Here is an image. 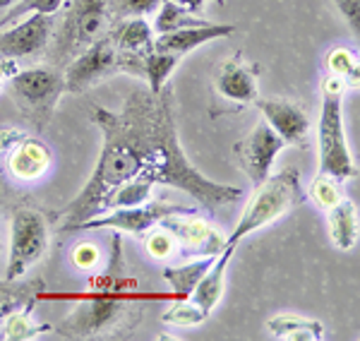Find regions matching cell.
Segmentation results:
<instances>
[{
  "mask_svg": "<svg viewBox=\"0 0 360 341\" xmlns=\"http://www.w3.org/2000/svg\"><path fill=\"white\" fill-rule=\"evenodd\" d=\"M217 255H205V257H195L185 264H168L161 269V276L168 286L176 291V296L188 298L193 293V288L197 286V281L207 274V269L214 264Z\"/></svg>",
  "mask_w": 360,
  "mask_h": 341,
  "instance_id": "23",
  "label": "cell"
},
{
  "mask_svg": "<svg viewBox=\"0 0 360 341\" xmlns=\"http://www.w3.org/2000/svg\"><path fill=\"white\" fill-rule=\"evenodd\" d=\"M197 212L185 214H171L161 219L159 226L166 229L176 238L180 255L185 257H205V255H219L226 247V238L221 231L214 229L205 219L195 217Z\"/></svg>",
  "mask_w": 360,
  "mask_h": 341,
  "instance_id": "11",
  "label": "cell"
},
{
  "mask_svg": "<svg viewBox=\"0 0 360 341\" xmlns=\"http://www.w3.org/2000/svg\"><path fill=\"white\" fill-rule=\"evenodd\" d=\"M142 240H144V250L154 259H168L173 255H180L176 238H173L166 229H161L159 224H156L154 229H149L147 233L142 236Z\"/></svg>",
  "mask_w": 360,
  "mask_h": 341,
  "instance_id": "31",
  "label": "cell"
},
{
  "mask_svg": "<svg viewBox=\"0 0 360 341\" xmlns=\"http://www.w3.org/2000/svg\"><path fill=\"white\" fill-rule=\"evenodd\" d=\"M65 5V0H17L13 8L0 17V29L13 25V22L22 20L27 15L41 13V15H58Z\"/></svg>",
  "mask_w": 360,
  "mask_h": 341,
  "instance_id": "30",
  "label": "cell"
},
{
  "mask_svg": "<svg viewBox=\"0 0 360 341\" xmlns=\"http://www.w3.org/2000/svg\"><path fill=\"white\" fill-rule=\"evenodd\" d=\"M324 214H327V229H329V240H332V245L341 252L353 250V247L358 245V231H360L356 202L344 198Z\"/></svg>",
  "mask_w": 360,
  "mask_h": 341,
  "instance_id": "20",
  "label": "cell"
},
{
  "mask_svg": "<svg viewBox=\"0 0 360 341\" xmlns=\"http://www.w3.org/2000/svg\"><path fill=\"white\" fill-rule=\"evenodd\" d=\"M17 70H20L17 60H10V58H0V89L8 84V79L13 77Z\"/></svg>",
  "mask_w": 360,
  "mask_h": 341,
  "instance_id": "35",
  "label": "cell"
},
{
  "mask_svg": "<svg viewBox=\"0 0 360 341\" xmlns=\"http://www.w3.org/2000/svg\"><path fill=\"white\" fill-rule=\"evenodd\" d=\"M3 183H5V166H3V159H0V190H3Z\"/></svg>",
  "mask_w": 360,
  "mask_h": 341,
  "instance_id": "38",
  "label": "cell"
},
{
  "mask_svg": "<svg viewBox=\"0 0 360 341\" xmlns=\"http://www.w3.org/2000/svg\"><path fill=\"white\" fill-rule=\"evenodd\" d=\"M10 94L15 96L17 106L22 113L29 115L39 130L46 128L53 115L58 101H60L65 82H63V70L56 65H32L25 70H17L5 84Z\"/></svg>",
  "mask_w": 360,
  "mask_h": 341,
  "instance_id": "7",
  "label": "cell"
},
{
  "mask_svg": "<svg viewBox=\"0 0 360 341\" xmlns=\"http://www.w3.org/2000/svg\"><path fill=\"white\" fill-rule=\"evenodd\" d=\"M0 264H3V243H0Z\"/></svg>",
  "mask_w": 360,
  "mask_h": 341,
  "instance_id": "39",
  "label": "cell"
},
{
  "mask_svg": "<svg viewBox=\"0 0 360 341\" xmlns=\"http://www.w3.org/2000/svg\"><path fill=\"white\" fill-rule=\"evenodd\" d=\"M152 190H154L152 181H147V178H132V181L118 185L113 193H108L106 198L101 200V205H98V214L120 210V207L144 205V202L152 200Z\"/></svg>",
  "mask_w": 360,
  "mask_h": 341,
  "instance_id": "25",
  "label": "cell"
},
{
  "mask_svg": "<svg viewBox=\"0 0 360 341\" xmlns=\"http://www.w3.org/2000/svg\"><path fill=\"white\" fill-rule=\"evenodd\" d=\"M115 70H120V51L115 49L113 39L108 34H103L101 39L89 44L82 53H77L63 67L65 91L79 94V91L94 86Z\"/></svg>",
  "mask_w": 360,
  "mask_h": 341,
  "instance_id": "10",
  "label": "cell"
},
{
  "mask_svg": "<svg viewBox=\"0 0 360 341\" xmlns=\"http://www.w3.org/2000/svg\"><path fill=\"white\" fill-rule=\"evenodd\" d=\"M217 3H219V5H224V0H217Z\"/></svg>",
  "mask_w": 360,
  "mask_h": 341,
  "instance_id": "40",
  "label": "cell"
},
{
  "mask_svg": "<svg viewBox=\"0 0 360 341\" xmlns=\"http://www.w3.org/2000/svg\"><path fill=\"white\" fill-rule=\"evenodd\" d=\"M310 200L315 202L317 210L329 212L336 202L344 200V190H341V181H336L332 176H324V173H317L312 178L310 185Z\"/></svg>",
  "mask_w": 360,
  "mask_h": 341,
  "instance_id": "29",
  "label": "cell"
},
{
  "mask_svg": "<svg viewBox=\"0 0 360 341\" xmlns=\"http://www.w3.org/2000/svg\"><path fill=\"white\" fill-rule=\"evenodd\" d=\"M255 106L262 111L266 125L281 137L286 147H307L310 118L298 101L286 99V96H269V99H257Z\"/></svg>",
  "mask_w": 360,
  "mask_h": 341,
  "instance_id": "15",
  "label": "cell"
},
{
  "mask_svg": "<svg viewBox=\"0 0 360 341\" xmlns=\"http://www.w3.org/2000/svg\"><path fill=\"white\" fill-rule=\"evenodd\" d=\"M51 245L49 217L34 207H17L10 219V245L5 279H25L34 264L46 257Z\"/></svg>",
  "mask_w": 360,
  "mask_h": 341,
  "instance_id": "8",
  "label": "cell"
},
{
  "mask_svg": "<svg viewBox=\"0 0 360 341\" xmlns=\"http://www.w3.org/2000/svg\"><path fill=\"white\" fill-rule=\"evenodd\" d=\"M108 37L113 39L115 49L120 51V56H142L147 53L154 46V29L152 22L147 17H120L115 20L111 29H108Z\"/></svg>",
  "mask_w": 360,
  "mask_h": 341,
  "instance_id": "18",
  "label": "cell"
},
{
  "mask_svg": "<svg viewBox=\"0 0 360 341\" xmlns=\"http://www.w3.org/2000/svg\"><path fill=\"white\" fill-rule=\"evenodd\" d=\"M185 212H197L195 207H183L176 202H144L137 207H120V210H111L96 214V217L86 219V221L77 224L72 229V233H86V231H118V233H130L135 238H142L149 229H154L161 219L171 217V214H185Z\"/></svg>",
  "mask_w": 360,
  "mask_h": 341,
  "instance_id": "9",
  "label": "cell"
},
{
  "mask_svg": "<svg viewBox=\"0 0 360 341\" xmlns=\"http://www.w3.org/2000/svg\"><path fill=\"white\" fill-rule=\"evenodd\" d=\"M236 34L233 25H221V22H205V25L197 27H185L176 29V32H166V34H156L154 37V49L168 51V53H176L183 58L190 51L200 49L209 41H221Z\"/></svg>",
  "mask_w": 360,
  "mask_h": 341,
  "instance_id": "17",
  "label": "cell"
},
{
  "mask_svg": "<svg viewBox=\"0 0 360 341\" xmlns=\"http://www.w3.org/2000/svg\"><path fill=\"white\" fill-rule=\"evenodd\" d=\"M142 313L130 303L123 291H94V296L79 300L65 320L53 327L68 339L120 337L139 322Z\"/></svg>",
  "mask_w": 360,
  "mask_h": 341,
  "instance_id": "6",
  "label": "cell"
},
{
  "mask_svg": "<svg viewBox=\"0 0 360 341\" xmlns=\"http://www.w3.org/2000/svg\"><path fill=\"white\" fill-rule=\"evenodd\" d=\"M53 332V325L34 320V308H20L10 313L0 325V337L8 341H32Z\"/></svg>",
  "mask_w": 360,
  "mask_h": 341,
  "instance_id": "24",
  "label": "cell"
},
{
  "mask_svg": "<svg viewBox=\"0 0 360 341\" xmlns=\"http://www.w3.org/2000/svg\"><path fill=\"white\" fill-rule=\"evenodd\" d=\"M70 262L77 271H84V274H91L103 264L101 257V247L91 240H79L77 245L70 250Z\"/></svg>",
  "mask_w": 360,
  "mask_h": 341,
  "instance_id": "32",
  "label": "cell"
},
{
  "mask_svg": "<svg viewBox=\"0 0 360 341\" xmlns=\"http://www.w3.org/2000/svg\"><path fill=\"white\" fill-rule=\"evenodd\" d=\"M44 291V279H0V325L15 310L34 308Z\"/></svg>",
  "mask_w": 360,
  "mask_h": 341,
  "instance_id": "22",
  "label": "cell"
},
{
  "mask_svg": "<svg viewBox=\"0 0 360 341\" xmlns=\"http://www.w3.org/2000/svg\"><path fill=\"white\" fill-rule=\"evenodd\" d=\"M283 147V140L262 118L240 142L233 144V154L252 185H259L274 169V161Z\"/></svg>",
  "mask_w": 360,
  "mask_h": 341,
  "instance_id": "13",
  "label": "cell"
},
{
  "mask_svg": "<svg viewBox=\"0 0 360 341\" xmlns=\"http://www.w3.org/2000/svg\"><path fill=\"white\" fill-rule=\"evenodd\" d=\"M56 15L34 13L0 29V58L20 60L44 53L56 29Z\"/></svg>",
  "mask_w": 360,
  "mask_h": 341,
  "instance_id": "12",
  "label": "cell"
},
{
  "mask_svg": "<svg viewBox=\"0 0 360 341\" xmlns=\"http://www.w3.org/2000/svg\"><path fill=\"white\" fill-rule=\"evenodd\" d=\"M15 3H17V0H0V13H3V10H5V13H8V10L13 8Z\"/></svg>",
  "mask_w": 360,
  "mask_h": 341,
  "instance_id": "37",
  "label": "cell"
},
{
  "mask_svg": "<svg viewBox=\"0 0 360 341\" xmlns=\"http://www.w3.org/2000/svg\"><path fill=\"white\" fill-rule=\"evenodd\" d=\"M324 67L327 75L341 79L346 84V89H358L360 82V63H358V51L346 49V46H336L324 58Z\"/></svg>",
  "mask_w": 360,
  "mask_h": 341,
  "instance_id": "26",
  "label": "cell"
},
{
  "mask_svg": "<svg viewBox=\"0 0 360 341\" xmlns=\"http://www.w3.org/2000/svg\"><path fill=\"white\" fill-rule=\"evenodd\" d=\"M171 3H176V5H180V8L190 10V13L200 15V13H202V10H205L207 0H171Z\"/></svg>",
  "mask_w": 360,
  "mask_h": 341,
  "instance_id": "36",
  "label": "cell"
},
{
  "mask_svg": "<svg viewBox=\"0 0 360 341\" xmlns=\"http://www.w3.org/2000/svg\"><path fill=\"white\" fill-rule=\"evenodd\" d=\"M266 334L281 341H324L327 332L319 320L293 313L274 315L271 320H266Z\"/></svg>",
  "mask_w": 360,
  "mask_h": 341,
  "instance_id": "21",
  "label": "cell"
},
{
  "mask_svg": "<svg viewBox=\"0 0 360 341\" xmlns=\"http://www.w3.org/2000/svg\"><path fill=\"white\" fill-rule=\"evenodd\" d=\"M336 10L346 20L348 27H353V32L358 34L360 29V0H334Z\"/></svg>",
  "mask_w": 360,
  "mask_h": 341,
  "instance_id": "34",
  "label": "cell"
},
{
  "mask_svg": "<svg viewBox=\"0 0 360 341\" xmlns=\"http://www.w3.org/2000/svg\"><path fill=\"white\" fill-rule=\"evenodd\" d=\"M10 178L20 183H37L46 178V173L53 166V152L44 140L29 135H17V140L10 144L3 161Z\"/></svg>",
  "mask_w": 360,
  "mask_h": 341,
  "instance_id": "16",
  "label": "cell"
},
{
  "mask_svg": "<svg viewBox=\"0 0 360 341\" xmlns=\"http://www.w3.org/2000/svg\"><path fill=\"white\" fill-rule=\"evenodd\" d=\"M207 317L209 315L200 308V305H195L190 298H183V300H178V303L168 305L164 310V315H161V322L173 329H185V327L202 325Z\"/></svg>",
  "mask_w": 360,
  "mask_h": 341,
  "instance_id": "28",
  "label": "cell"
},
{
  "mask_svg": "<svg viewBox=\"0 0 360 341\" xmlns=\"http://www.w3.org/2000/svg\"><path fill=\"white\" fill-rule=\"evenodd\" d=\"M159 101L161 91L152 94L149 89H135L125 99V106L120 111H108V108L91 111V120L103 135L101 157L77 198L58 212L60 231L72 233L77 224L96 217L98 205L108 193H113L118 185L132 178L144 176L149 159H152Z\"/></svg>",
  "mask_w": 360,
  "mask_h": 341,
  "instance_id": "1",
  "label": "cell"
},
{
  "mask_svg": "<svg viewBox=\"0 0 360 341\" xmlns=\"http://www.w3.org/2000/svg\"><path fill=\"white\" fill-rule=\"evenodd\" d=\"M236 250H229V247H224L221 252L217 255L214 259V264L207 269V274L202 276L200 281H197V286L193 288V293H190V300H193L195 305H200L202 310H205L207 315H212V310L219 305V300L224 298V291H226V271H229V262L231 257H233Z\"/></svg>",
  "mask_w": 360,
  "mask_h": 341,
  "instance_id": "19",
  "label": "cell"
},
{
  "mask_svg": "<svg viewBox=\"0 0 360 341\" xmlns=\"http://www.w3.org/2000/svg\"><path fill=\"white\" fill-rule=\"evenodd\" d=\"M111 25V0H65L63 22H56V29L44 53L51 65L63 70L86 46L108 34Z\"/></svg>",
  "mask_w": 360,
  "mask_h": 341,
  "instance_id": "5",
  "label": "cell"
},
{
  "mask_svg": "<svg viewBox=\"0 0 360 341\" xmlns=\"http://www.w3.org/2000/svg\"><path fill=\"white\" fill-rule=\"evenodd\" d=\"M142 178L152 181L154 185H173V188L183 190L185 195L197 200V205H202L207 212L231 205L243 195V190L236 188V185L209 181L185 157L176 128V115H173V94L168 86L161 89L159 115H156L154 125L152 159H149V166Z\"/></svg>",
  "mask_w": 360,
  "mask_h": 341,
  "instance_id": "2",
  "label": "cell"
},
{
  "mask_svg": "<svg viewBox=\"0 0 360 341\" xmlns=\"http://www.w3.org/2000/svg\"><path fill=\"white\" fill-rule=\"evenodd\" d=\"M161 0H111V13H113V22L120 20V17H147L152 15L156 8H159Z\"/></svg>",
  "mask_w": 360,
  "mask_h": 341,
  "instance_id": "33",
  "label": "cell"
},
{
  "mask_svg": "<svg viewBox=\"0 0 360 341\" xmlns=\"http://www.w3.org/2000/svg\"><path fill=\"white\" fill-rule=\"evenodd\" d=\"M305 190L300 183V171L293 166H286L274 176H266L262 183L255 185V193L250 195L240 217H238L233 233L226 238V247L236 250L248 236L257 233L259 229L271 226L278 219H283L288 212L300 207L305 202Z\"/></svg>",
  "mask_w": 360,
  "mask_h": 341,
  "instance_id": "3",
  "label": "cell"
},
{
  "mask_svg": "<svg viewBox=\"0 0 360 341\" xmlns=\"http://www.w3.org/2000/svg\"><path fill=\"white\" fill-rule=\"evenodd\" d=\"M214 96L219 101L229 103L231 111H240L245 106H252L259 99V82L257 67L252 63L243 60L240 56H233L219 65L214 75Z\"/></svg>",
  "mask_w": 360,
  "mask_h": 341,
  "instance_id": "14",
  "label": "cell"
},
{
  "mask_svg": "<svg viewBox=\"0 0 360 341\" xmlns=\"http://www.w3.org/2000/svg\"><path fill=\"white\" fill-rule=\"evenodd\" d=\"M205 22L207 20H202L200 15H195V13H190V10L180 8V5L171 3V0H161L159 8L154 10L152 29H154V34H166V32H176V29L205 25Z\"/></svg>",
  "mask_w": 360,
  "mask_h": 341,
  "instance_id": "27",
  "label": "cell"
},
{
  "mask_svg": "<svg viewBox=\"0 0 360 341\" xmlns=\"http://www.w3.org/2000/svg\"><path fill=\"white\" fill-rule=\"evenodd\" d=\"M344 94L346 84L341 79H322V106L317 120V173L332 176L336 181H351L358 176V166L348 147L344 123Z\"/></svg>",
  "mask_w": 360,
  "mask_h": 341,
  "instance_id": "4",
  "label": "cell"
}]
</instances>
